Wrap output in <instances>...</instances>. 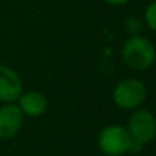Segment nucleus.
<instances>
[{"mask_svg": "<svg viewBox=\"0 0 156 156\" xmlns=\"http://www.w3.org/2000/svg\"><path fill=\"white\" fill-rule=\"evenodd\" d=\"M144 22L150 31H156V2L154 0H151L144 11Z\"/></svg>", "mask_w": 156, "mask_h": 156, "instance_id": "nucleus-8", "label": "nucleus"}, {"mask_svg": "<svg viewBox=\"0 0 156 156\" xmlns=\"http://www.w3.org/2000/svg\"><path fill=\"white\" fill-rule=\"evenodd\" d=\"M124 25H126V29L130 32V35H138V32L141 29V22L136 17H129L124 22Z\"/></svg>", "mask_w": 156, "mask_h": 156, "instance_id": "nucleus-9", "label": "nucleus"}, {"mask_svg": "<svg viewBox=\"0 0 156 156\" xmlns=\"http://www.w3.org/2000/svg\"><path fill=\"white\" fill-rule=\"evenodd\" d=\"M23 92L22 76L9 66L0 64V103H16Z\"/></svg>", "mask_w": 156, "mask_h": 156, "instance_id": "nucleus-5", "label": "nucleus"}, {"mask_svg": "<svg viewBox=\"0 0 156 156\" xmlns=\"http://www.w3.org/2000/svg\"><path fill=\"white\" fill-rule=\"evenodd\" d=\"M132 138L124 126L110 124L98 135V147L106 156H122L129 153Z\"/></svg>", "mask_w": 156, "mask_h": 156, "instance_id": "nucleus-3", "label": "nucleus"}, {"mask_svg": "<svg viewBox=\"0 0 156 156\" xmlns=\"http://www.w3.org/2000/svg\"><path fill=\"white\" fill-rule=\"evenodd\" d=\"M106 3H109V5H112V6H121V5H126V3H129L130 0H104Z\"/></svg>", "mask_w": 156, "mask_h": 156, "instance_id": "nucleus-10", "label": "nucleus"}, {"mask_svg": "<svg viewBox=\"0 0 156 156\" xmlns=\"http://www.w3.org/2000/svg\"><path fill=\"white\" fill-rule=\"evenodd\" d=\"M150 2H151V0H150Z\"/></svg>", "mask_w": 156, "mask_h": 156, "instance_id": "nucleus-11", "label": "nucleus"}, {"mask_svg": "<svg viewBox=\"0 0 156 156\" xmlns=\"http://www.w3.org/2000/svg\"><path fill=\"white\" fill-rule=\"evenodd\" d=\"M127 132L130 138L142 145L151 142L156 135V118L151 110L138 107L132 112L127 121Z\"/></svg>", "mask_w": 156, "mask_h": 156, "instance_id": "nucleus-4", "label": "nucleus"}, {"mask_svg": "<svg viewBox=\"0 0 156 156\" xmlns=\"http://www.w3.org/2000/svg\"><path fill=\"white\" fill-rule=\"evenodd\" d=\"M147 98V87L139 78H124L121 80L112 94V100L116 107L122 110H135L144 104Z\"/></svg>", "mask_w": 156, "mask_h": 156, "instance_id": "nucleus-2", "label": "nucleus"}, {"mask_svg": "<svg viewBox=\"0 0 156 156\" xmlns=\"http://www.w3.org/2000/svg\"><path fill=\"white\" fill-rule=\"evenodd\" d=\"M124 64L132 70H145L154 61V46L142 35H130L121 49Z\"/></svg>", "mask_w": 156, "mask_h": 156, "instance_id": "nucleus-1", "label": "nucleus"}, {"mask_svg": "<svg viewBox=\"0 0 156 156\" xmlns=\"http://www.w3.org/2000/svg\"><path fill=\"white\" fill-rule=\"evenodd\" d=\"M25 124V115L16 103H6L0 107V139L14 138Z\"/></svg>", "mask_w": 156, "mask_h": 156, "instance_id": "nucleus-6", "label": "nucleus"}, {"mask_svg": "<svg viewBox=\"0 0 156 156\" xmlns=\"http://www.w3.org/2000/svg\"><path fill=\"white\" fill-rule=\"evenodd\" d=\"M17 106L20 107L22 113L29 118H38L46 113L48 110V98L44 94L38 90L22 92L17 100Z\"/></svg>", "mask_w": 156, "mask_h": 156, "instance_id": "nucleus-7", "label": "nucleus"}]
</instances>
